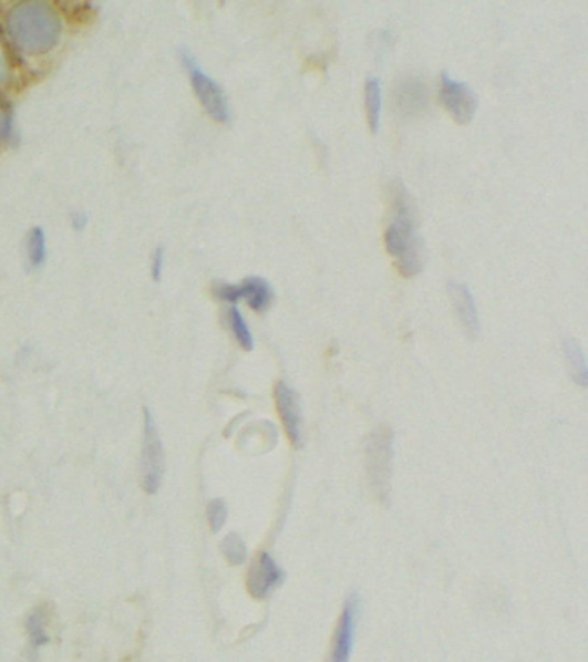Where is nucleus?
I'll return each mask as SVG.
<instances>
[{
  "instance_id": "1",
  "label": "nucleus",
  "mask_w": 588,
  "mask_h": 662,
  "mask_svg": "<svg viewBox=\"0 0 588 662\" xmlns=\"http://www.w3.org/2000/svg\"><path fill=\"white\" fill-rule=\"evenodd\" d=\"M9 32L28 54H43L61 37V18L48 2H21L9 12Z\"/></svg>"
},
{
  "instance_id": "6",
  "label": "nucleus",
  "mask_w": 588,
  "mask_h": 662,
  "mask_svg": "<svg viewBox=\"0 0 588 662\" xmlns=\"http://www.w3.org/2000/svg\"><path fill=\"white\" fill-rule=\"evenodd\" d=\"M215 296L223 302L237 304L238 300H247L254 311L262 312L274 300V287L261 277H250L237 285H219Z\"/></svg>"
},
{
  "instance_id": "21",
  "label": "nucleus",
  "mask_w": 588,
  "mask_h": 662,
  "mask_svg": "<svg viewBox=\"0 0 588 662\" xmlns=\"http://www.w3.org/2000/svg\"><path fill=\"white\" fill-rule=\"evenodd\" d=\"M9 132H11V117L0 105V141L8 138Z\"/></svg>"
},
{
  "instance_id": "18",
  "label": "nucleus",
  "mask_w": 588,
  "mask_h": 662,
  "mask_svg": "<svg viewBox=\"0 0 588 662\" xmlns=\"http://www.w3.org/2000/svg\"><path fill=\"white\" fill-rule=\"evenodd\" d=\"M27 630L33 649H40V647L48 645V628H45V621H43L42 612L35 611L32 616H30V618H28Z\"/></svg>"
},
{
  "instance_id": "19",
  "label": "nucleus",
  "mask_w": 588,
  "mask_h": 662,
  "mask_svg": "<svg viewBox=\"0 0 588 662\" xmlns=\"http://www.w3.org/2000/svg\"><path fill=\"white\" fill-rule=\"evenodd\" d=\"M207 519H209L210 530L215 534H218L225 526L226 519H228V507L221 499H215L207 506Z\"/></svg>"
},
{
  "instance_id": "12",
  "label": "nucleus",
  "mask_w": 588,
  "mask_h": 662,
  "mask_svg": "<svg viewBox=\"0 0 588 662\" xmlns=\"http://www.w3.org/2000/svg\"><path fill=\"white\" fill-rule=\"evenodd\" d=\"M368 459H370V475L376 487L382 488L386 485V475H389L390 456H392V444H390V433L380 432L371 436L370 448H368Z\"/></svg>"
},
{
  "instance_id": "14",
  "label": "nucleus",
  "mask_w": 588,
  "mask_h": 662,
  "mask_svg": "<svg viewBox=\"0 0 588 662\" xmlns=\"http://www.w3.org/2000/svg\"><path fill=\"white\" fill-rule=\"evenodd\" d=\"M566 364H568L569 374L571 379L580 386H587L588 383V368L587 359H585L584 349L577 340H566L565 342Z\"/></svg>"
},
{
  "instance_id": "3",
  "label": "nucleus",
  "mask_w": 588,
  "mask_h": 662,
  "mask_svg": "<svg viewBox=\"0 0 588 662\" xmlns=\"http://www.w3.org/2000/svg\"><path fill=\"white\" fill-rule=\"evenodd\" d=\"M184 63L187 66L188 74H190L194 92L199 97L200 104L204 105L207 114L216 122H228L230 120V104H228V99H226L221 86L200 70L199 64L190 54L184 55Z\"/></svg>"
},
{
  "instance_id": "8",
  "label": "nucleus",
  "mask_w": 588,
  "mask_h": 662,
  "mask_svg": "<svg viewBox=\"0 0 588 662\" xmlns=\"http://www.w3.org/2000/svg\"><path fill=\"white\" fill-rule=\"evenodd\" d=\"M429 90L420 76H405L394 86V105L401 117H414L426 110Z\"/></svg>"
},
{
  "instance_id": "13",
  "label": "nucleus",
  "mask_w": 588,
  "mask_h": 662,
  "mask_svg": "<svg viewBox=\"0 0 588 662\" xmlns=\"http://www.w3.org/2000/svg\"><path fill=\"white\" fill-rule=\"evenodd\" d=\"M364 104H367L368 125L371 132L376 133L382 117V83L374 76H370L364 85Z\"/></svg>"
},
{
  "instance_id": "11",
  "label": "nucleus",
  "mask_w": 588,
  "mask_h": 662,
  "mask_svg": "<svg viewBox=\"0 0 588 662\" xmlns=\"http://www.w3.org/2000/svg\"><path fill=\"white\" fill-rule=\"evenodd\" d=\"M447 289L454 311L460 318L461 327L466 330L467 335H478V311H476L475 297H473L472 290L467 289V285L460 283V281H451Z\"/></svg>"
},
{
  "instance_id": "17",
  "label": "nucleus",
  "mask_w": 588,
  "mask_h": 662,
  "mask_svg": "<svg viewBox=\"0 0 588 662\" xmlns=\"http://www.w3.org/2000/svg\"><path fill=\"white\" fill-rule=\"evenodd\" d=\"M223 556L226 561L234 566L244 565L247 558V547L244 544L243 538L238 537L237 534L228 535L225 540L221 541Z\"/></svg>"
},
{
  "instance_id": "15",
  "label": "nucleus",
  "mask_w": 588,
  "mask_h": 662,
  "mask_svg": "<svg viewBox=\"0 0 588 662\" xmlns=\"http://www.w3.org/2000/svg\"><path fill=\"white\" fill-rule=\"evenodd\" d=\"M228 321H230V328L231 331H234L237 342L240 343L246 351H252V333H250L249 324L244 320L243 312H240V309H238L237 306H231L230 311H228Z\"/></svg>"
},
{
  "instance_id": "2",
  "label": "nucleus",
  "mask_w": 588,
  "mask_h": 662,
  "mask_svg": "<svg viewBox=\"0 0 588 662\" xmlns=\"http://www.w3.org/2000/svg\"><path fill=\"white\" fill-rule=\"evenodd\" d=\"M395 216L385 231V246L390 256L398 259L399 271L411 278L423 269V240L416 230L413 207L402 185L394 195Z\"/></svg>"
},
{
  "instance_id": "4",
  "label": "nucleus",
  "mask_w": 588,
  "mask_h": 662,
  "mask_svg": "<svg viewBox=\"0 0 588 662\" xmlns=\"http://www.w3.org/2000/svg\"><path fill=\"white\" fill-rule=\"evenodd\" d=\"M144 447H142V485L147 494H157L163 484L164 448L156 421L145 410Z\"/></svg>"
},
{
  "instance_id": "20",
  "label": "nucleus",
  "mask_w": 588,
  "mask_h": 662,
  "mask_svg": "<svg viewBox=\"0 0 588 662\" xmlns=\"http://www.w3.org/2000/svg\"><path fill=\"white\" fill-rule=\"evenodd\" d=\"M163 269H164V250L157 249V252L154 254V259H153V277L156 278V280H159L161 275H163Z\"/></svg>"
},
{
  "instance_id": "10",
  "label": "nucleus",
  "mask_w": 588,
  "mask_h": 662,
  "mask_svg": "<svg viewBox=\"0 0 588 662\" xmlns=\"http://www.w3.org/2000/svg\"><path fill=\"white\" fill-rule=\"evenodd\" d=\"M278 413H280L281 421H283L285 430L289 435L290 442L296 447H299L302 442V416H300L299 395L296 390L290 389L287 383H278L277 390Z\"/></svg>"
},
{
  "instance_id": "5",
  "label": "nucleus",
  "mask_w": 588,
  "mask_h": 662,
  "mask_svg": "<svg viewBox=\"0 0 588 662\" xmlns=\"http://www.w3.org/2000/svg\"><path fill=\"white\" fill-rule=\"evenodd\" d=\"M441 101L460 125H467L478 111V95L464 82L442 73Z\"/></svg>"
},
{
  "instance_id": "7",
  "label": "nucleus",
  "mask_w": 588,
  "mask_h": 662,
  "mask_svg": "<svg viewBox=\"0 0 588 662\" xmlns=\"http://www.w3.org/2000/svg\"><path fill=\"white\" fill-rule=\"evenodd\" d=\"M359 599L355 596L349 597L343 606L337 627L336 639L331 645L330 662H351L352 649H354L355 627H358Z\"/></svg>"
},
{
  "instance_id": "9",
  "label": "nucleus",
  "mask_w": 588,
  "mask_h": 662,
  "mask_svg": "<svg viewBox=\"0 0 588 662\" xmlns=\"http://www.w3.org/2000/svg\"><path fill=\"white\" fill-rule=\"evenodd\" d=\"M283 578V569L277 565V561L268 552H261L249 571V581H247L249 592L256 599H265L271 590L277 589Z\"/></svg>"
},
{
  "instance_id": "22",
  "label": "nucleus",
  "mask_w": 588,
  "mask_h": 662,
  "mask_svg": "<svg viewBox=\"0 0 588 662\" xmlns=\"http://www.w3.org/2000/svg\"><path fill=\"white\" fill-rule=\"evenodd\" d=\"M6 73H8V68H6L4 54H2V49H0V80L6 79Z\"/></svg>"
},
{
  "instance_id": "16",
  "label": "nucleus",
  "mask_w": 588,
  "mask_h": 662,
  "mask_svg": "<svg viewBox=\"0 0 588 662\" xmlns=\"http://www.w3.org/2000/svg\"><path fill=\"white\" fill-rule=\"evenodd\" d=\"M48 244H45V234L42 228H33L32 234L28 237V262L32 268H40L45 261V252H48Z\"/></svg>"
}]
</instances>
